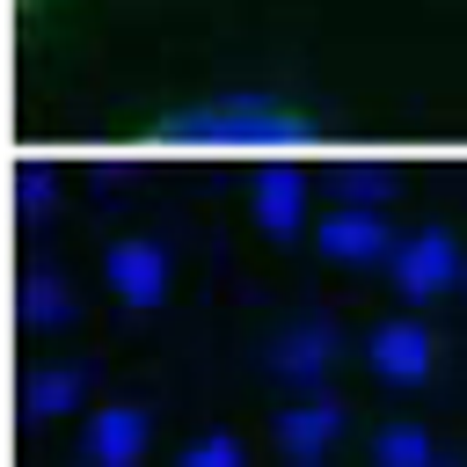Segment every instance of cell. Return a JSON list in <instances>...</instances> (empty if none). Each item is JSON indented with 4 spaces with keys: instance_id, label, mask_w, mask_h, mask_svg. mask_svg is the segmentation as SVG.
<instances>
[{
    "instance_id": "obj_1",
    "label": "cell",
    "mask_w": 467,
    "mask_h": 467,
    "mask_svg": "<svg viewBox=\"0 0 467 467\" xmlns=\"http://www.w3.org/2000/svg\"><path fill=\"white\" fill-rule=\"evenodd\" d=\"M161 146H197V153H292L321 139V117H306L299 102L277 95H212V102H182L153 117Z\"/></svg>"
},
{
    "instance_id": "obj_2",
    "label": "cell",
    "mask_w": 467,
    "mask_h": 467,
    "mask_svg": "<svg viewBox=\"0 0 467 467\" xmlns=\"http://www.w3.org/2000/svg\"><path fill=\"white\" fill-rule=\"evenodd\" d=\"M467 277V255H460V241L445 234V226H423V234H409V241H394V285L423 306V299H438V292H452Z\"/></svg>"
},
{
    "instance_id": "obj_3",
    "label": "cell",
    "mask_w": 467,
    "mask_h": 467,
    "mask_svg": "<svg viewBox=\"0 0 467 467\" xmlns=\"http://www.w3.org/2000/svg\"><path fill=\"white\" fill-rule=\"evenodd\" d=\"M146 445H153L146 401H109V409H95V416H88V438H80L88 467H139Z\"/></svg>"
},
{
    "instance_id": "obj_4",
    "label": "cell",
    "mask_w": 467,
    "mask_h": 467,
    "mask_svg": "<svg viewBox=\"0 0 467 467\" xmlns=\"http://www.w3.org/2000/svg\"><path fill=\"white\" fill-rule=\"evenodd\" d=\"M102 270H109V285H117L124 306H161V299H168V277H175V263H168V248H161L153 234L117 241Z\"/></svg>"
},
{
    "instance_id": "obj_5",
    "label": "cell",
    "mask_w": 467,
    "mask_h": 467,
    "mask_svg": "<svg viewBox=\"0 0 467 467\" xmlns=\"http://www.w3.org/2000/svg\"><path fill=\"white\" fill-rule=\"evenodd\" d=\"M365 365H372L387 387H416V379H431V328L409 321V314L379 321V328L365 336Z\"/></svg>"
},
{
    "instance_id": "obj_6",
    "label": "cell",
    "mask_w": 467,
    "mask_h": 467,
    "mask_svg": "<svg viewBox=\"0 0 467 467\" xmlns=\"http://www.w3.org/2000/svg\"><path fill=\"white\" fill-rule=\"evenodd\" d=\"M270 365H277V379L314 387V379L336 365V328H328V321H299V328H285V336L270 343Z\"/></svg>"
},
{
    "instance_id": "obj_7",
    "label": "cell",
    "mask_w": 467,
    "mask_h": 467,
    "mask_svg": "<svg viewBox=\"0 0 467 467\" xmlns=\"http://www.w3.org/2000/svg\"><path fill=\"white\" fill-rule=\"evenodd\" d=\"M336 438H343V409H336L328 394H314V401H299V409H285V416H277V445H285L299 467H314Z\"/></svg>"
},
{
    "instance_id": "obj_8",
    "label": "cell",
    "mask_w": 467,
    "mask_h": 467,
    "mask_svg": "<svg viewBox=\"0 0 467 467\" xmlns=\"http://www.w3.org/2000/svg\"><path fill=\"white\" fill-rule=\"evenodd\" d=\"M321 255H336V263H379V255H394V234L365 204H350V212L321 219Z\"/></svg>"
},
{
    "instance_id": "obj_9",
    "label": "cell",
    "mask_w": 467,
    "mask_h": 467,
    "mask_svg": "<svg viewBox=\"0 0 467 467\" xmlns=\"http://www.w3.org/2000/svg\"><path fill=\"white\" fill-rule=\"evenodd\" d=\"M80 387H88V372L80 365H36L29 379H22V409L44 423V416H73L80 409Z\"/></svg>"
},
{
    "instance_id": "obj_10",
    "label": "cell",
    "mask_w": 467,
    "mask_h": 467,
    "mask_svg": "<svg viewBox=\"0 0 467 467\" xmlns=\"http://www.w3.org/2000/svg\"><path fill=\"white\" fill-rule=\"evenodd\" d=\"M299 204H306V197H299V175H263V182H255V219H263L277 241L299 234Z\"/></svg>"
},
{
    "instance_id": "obj_11",
    "label": "cell",
    "mask_w": 467,
    "mask_h": 467,
    "mask_svg": "<svg viewBox=\"0 0 467 467\" xmlns=\"http://www.w3.org/2000/svg\"><path fill=\"white\" fill-rule=\"evenodd\" d=\"M66 314H73L66 277H58V270H29V277H22V321H29V328H51V321H66Z\"/></svg>"
},
{
    "instance_id": "obj_12",
    "label": "cell",
    "mask_w": 467,
    "mask_h": 467,
    "mask_svg": "<svg viewBox=\"0 0 467 467\" xmlns=\"http://www.w3.org/2000/svg\"><path fill=\"white\" fill-rule=\"evenodd\" d=\"M372 467H438L431 431H423V423H387V431L372 438Z\"/></svg>"
},
{
    "instance_id": "obj_13",
    "label": "cell",
    "mask_w": 467,
    "mask_h": 467,
    "mask_svg": "<svg viewBox=\"0 0 467 467\" xmlns=\"http://www.w3.org/2000/svg\"><path fill=\"white\" fill-rule=\"evenodd\" d=\"M175 467H248V445L234 431H204V438H190L175 452Z\"/></svg>"
},
{
    "instance_id": "obj_14",
    "label": "cell",
    "mask_w": 467,
    "mask_h": 467,
    "mask_svg": "<svg viewBox=\"0 0 467 467\" xmlns=\"http://www.w3.org/2000/svg\"><path fill=\"white\" fill-rule=\"evenodd\" d=\"M73 0H15V15H22V29H44L51 15H66Z\"/></svg>"
},
{
    "instance_id": "obj_15",
    "label": "cell",
    "mask_w": 467,
    "mask_h": 467,
    "mask_svg": "<svg viewBox=\"0 0 467 467\" xmlns=\"http://www.w3.org/2000/svg\"><path fill=\"white\" fill-rule=\"evenodd\" d=\"M438 467H467V460H438Z\"/></svg>"
}]
</instances>
